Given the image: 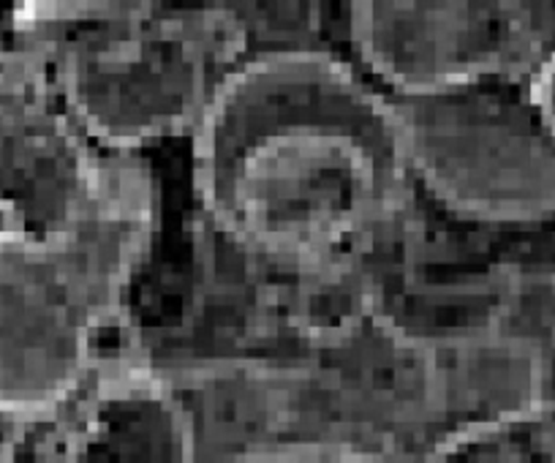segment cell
Returning <instances> with one entry per match:
<instances>
[{
	"label": "cell",
	"instance_id": "4",
	"mask_svg": "<svg viewBox=\"0 0 555 463\" xmlns=\"http://www.w3.org/2000/svg\"><path fill=\"white\" fill-rule=\"evenodd\" d=\"M240 61L243 34L232 20L158 7L101 52L47 74L90 140L128 153L194 131Z\"/></svg>",
	"mask_w": 555,
	"mask_h": 463
},
{
	"label": "cell",
	"instance_id": "2",
	"mask_svg": "<svg viewBox=\"0 0 555 463\" xmlns=\"http://www.w3.org/2000/svg\"><path fill=\"white\" fill-rule=\"evenodd\" d=\"M151 216L142 164L109 151L61 227L0 223V409L50 412L82 387L95 333L145 252Z\"/></svg>",
	"mask_w": 555,
	"mask_h": 463
},
{
	"label": "cell",
	"instance_id": "1",
	"mask_svg": "<svg viewBox=\"0 0 555 463\" xmlns=\"http://www.w3.org/2000/svg\"><path fill=\"white\" fill-rule=\"evenodd\" d=\"M191 134L207 210L284 262L357 254L414 185L389 93L330 52L243 57Z\"/></svg>",
	"mask_w": 555,
	"mask_h": 463
},
{
	"label": "cell",
	"instance_id": "11",
	"mask_svg": "<svg viewBox=\"0 0 555 463\" xmlns=\"http://www.w3.org/2000/svg\"><path fill=\"white\" fill-rule=\"evenodd\" d=\"M0 221H3V218H0Z\"/></svg>",
	"mask_w": 555,
	"mask_h": 463
},
{
	"label": "cell",
	"instance_id": "8",
	"mask_svg": "<svg viewBox=\"0 0 555 463\" xmlns=\"http://www.w3.org/2000/svg\"><path fill=\"white\" fill-rule=\"evenodd\" d=\"M528 88H531L539 112L555 131V50L539 63L537 72L528 74Z\"/></svg>",
	"mask_w": 555,
	"mask_h": 463
},
{
	"label": "cell",
	"instance_id": "9",
	"mask_svg": "<svg viewBox=\"0 0 555 463\" xmlns=\"http://www.w3.org/2000/svg\"><path fill=\"white\" fill-rule=\"evenodd\" d=\"M245 463H354L344 458L340 452L330 450H300V452H281V455H264L254 458Z\"/></svg>",
	"mask_w": 555,
	"mask_h": 463
},
{
	"label": "cell",
	"instance_id": "10",
	"mask_svg": "<svg viewBox=\"0 0 555 463\" xmlns=\"http://www.w3.org/2000/svg\"><path fill=\"white\" fill-rule=\"evenodd\" d=\"M25 417H28V414L0 409V463L12 461V450L14 445H17V436L20 430H23Z\"/></svg>",
	"mask_w": 555,
	"mask_h": 463
},
{
	"label": "cell",
	"instance_id": "5",
	"mask_svg": "<svg viewBox=\"0 0 555 463\" xmlns=\"http://www.w3.org/2000/svg\"><path fill=\"white\" fill-rule=\"evenodd\" d=\"M520 0H351V39L387 93L517 68Z\"/></svg>",
	"mask_w": 555,
	"mask_h": 463
},
{
	"label": "cell",
	"instance_id": "3",
	"mask_svg": "<svg viewBox=\"0 0 555 463\" xmlns=\"http://www.w3.org/2000/svg\"><path fill=\"white\" fill-rule=\"evenodd\" d=\"M411 178L450 210L482 221L555 213V131L522 72L420 93H389Z\"/></svg>",
	"mask_w": 555,
	"mask_h": 463
},
{
	"label": "cell",
	"instance_id": "7",
	"mask_svg": "<svg viewBox=\"0 0 555 463\" xmlns=\"http://www.w3.org/2000/svg\"><path fill=\"white\" fill-rule=\"evenodd\" d=\"M63 463H194L189 420L156 387H112L90 401Z\"/></svg>",
	"mask_w": 555,
	"mask_h": 463
},
{
	"label": "cell",
	"instance_id": "6",
	"mask_svg": "<svg viewBox=\"0 0 555 463\" xmlns=\"http://www.w3.org/2000/svg\"><path fill=\"white\" fill-rule=\"evenodd\" d=\"M109 147L74 120L36 63L0 74V218L28 232L68 221L93 189Z\"/></svg>",
	"mask_w": 555,
	"mask_h": 463
}]
</instances>
